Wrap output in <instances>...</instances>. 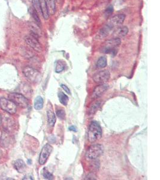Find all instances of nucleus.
I'll return each mask as SVG.
<instances>
[{
    "instance_id": "nucleus-1",
    "label": "nucleus",
    "mask_w": 160,
    "mask_h": 180,
    "mask_svg": "<svg viewBox=\"0 0 160 180\" xmlns=\"http://www.w3.org/2000/svg\"><path fill=\"white\" fill-rule=\"evenodd\" d=\"M102 137V130L101 126L96 121H92L88 128V139L90 142L93 143L98 141Z\"/></svg>"
},
{
    "instance_id": "nucleus-2",
    "label": "nucleus",
    "mask_w": 160,
    "mask_h": 180,
    "mask_svg": "<svg viewBox=\"0 0 160 180\" xmlns=\"http://www.w3.org/2000/svg\"><path fill=\"white\" fill-rule=\"evenodd\" d=\"M120 38H113L105 41L101 48V51L105 54H116V49L121 45Z\"/></svg>"
},
{
    "instance_id": "nucleus-3",
    "label": "nucleus",
    "mask_w": 160,
    "mask_h": 180,
    "mask_svg": "<svg viewBox=\"0 0 160 180\" xmlns=\"http://www.w3.org/2000/svg\"><path fill=\"white\" fill-rule=\"evenodd\" d=\"M104 153V146L101 144H94L87 151L85 156L88 160H95Z\"/></svg>"
},
{
    "instance_id": "nucleus-4",
    "label": "nucleus",
    "mask_w": 160,
    "mask_h": 180,
    "mask_svg": "<svg viewBox=\"0 0 160 180\" xmlns=\"http://www.w3.org/2000/svg\"><path fill=\"white\" fill-rule=\"evenodd\" d=\"M23 73L25 77L32 83H38L41 79L40 73L33 67L27 66L23 69Z\"/></svg>"
},
{
    "instance_id": "nucleus-5",
    "label": "nucleus",
    "mask_w": 160,
    "mask_h": 180,
    "mask_svg": "<svg viewBox=\"0 0 160 180\" xmlns=\"http://www.w3.org/2000/svg\"><path fill=\"white\" fill-rule=\"evenodd\" d=\"M9 99L12 101L16 106L22 108H27L29 105L28 100L22 94L12 92L9 94Z\"/></svg>"
},
{
    "instance_id": "nucleus-6",
    "label": "nucleus",
    "mask_w": 160,
    "mask_h": 180,
    "mask_svg": "<svg viewBox=\"0 0 160 180\" xmlns=\"http://www.w3.org/2000/svg\"><path fill=\"white\" fill-rule=\"evenodd\" d=\"M0 108L9 114L13 115L16 112L17 106L9 99L1 98L0 99Z\"/></svg>"
},
{
    "instance_id": "nucleus-7",
    "label": "nucleus",
    "mask_w": 160,
    "mask_h": 180,
    "mask_svg": "<svg viewBox=\"0 0 160 180\" xmlns=\"http://www.w3.org/2000/svg\"><path fill=\"white\" fill-rule=\"evenodd\" d=\"M52 151L53 147L50 144H46L43 147L38 159V162L40 165H43L46 163Z\"/></svg>"
},
{
    "instance_id": "nucleus-8",
    "label": "nucleus",
    "mask_w": 160,
    "mask_h": 180,
    "mask_svg": "<svg viewBox=\"0 0 160 180\" xmlns=\"http://www.w3.org/2000/svg\"><path fill=\"white\" fill-rule=\"evenodd\" d=\"M110 77V72L108 70H103L94 74L92 76V79L94 81L98 84H104L109 80Z\"/></svg>"
},
{
    "instance_id": "nucleus-9",
    "label": "nucleus",
    "mask_w": 160,
    "mask_h": 180,
    "mask_svg": "<svg viewBox=\"0 0 160 180\" xmlns=\"http://www.w3.org/2000/svg\"><path fill=\"white\" fill-rule=\"evenodd\" d=\"M1 124L6 131H11L15 128V121L12 117L8 115H4L1 116Z\"/></svg>"
},
{
    "instance_id": "nucleus-10",
    "label": "nucleus",
    "mask_w": 160,
    "mask_h": 180,
    "mask_svg": "<svg viewBox=\"0 0 160 180\" xmlns=\"http://www.w3.org/2000/svg\"><path fill=\"white\" fill-rule=\"evenodd\" d=\"M24 39H25V41L27 43V44L28 46H30L31 48H33L34 50H35L37 52L41 51L42 47H41V44L38 41L37 38H36L34 36L30 34V35L25 36Z\"/></svg>"
},
{
    "instance_id": "nucleus-11",
    "label": "nucleus",
    "mask_w": 160,
    "mask_h": 180,
    "mask_svg": "<svg viewBox=\"0 0 160 180\" xmlns=\"http://www.w3.org/2000/svg\"><path fill=\"white\" fill-rule=\"evenodd\" d=\"M125 15L124 14H118L111 18L107 25H108L112 29L115 27H119L124 22Z\"/></svg>"
},
{
    "instance_id": "nucleus-12",
    "label": "nucleus",
    "mask_w": 160,
    "mask_h": 180,
    "mask_svg": "<svg viewBox=\"0 0 160 180\" xmlns=\"http://www.w3.org/2000/svg\"><path fill=\"white\" fill-rule=\"evenodd\" d=\"M108 86L105 84H100L95 87L92 94V99L95 100L101 97L106 91Z\"/></svg>"
},
{
    "instance_id": "nucleus-13",
    "label": "nucleus",
    "mask_w": 160,
    "mask_h": 180,
    "mask_svg": "<svg viewBox=\"0 0 160 180\" xmlns=\"http://www.w3.org/2000/svg\"><path fill=\"white\" fill-rule=\"evenodd\" d=\"M128 33V28L126 26H121L118 27L116 30L113 31V35L115 37L114 38H120L124 37Z\"/></svg>"
},
{
    "instance_id": "nucleus-14",
    "label": "nucleus",
    "mask_w": 160,
    "mask_h": 180,
    "mask_svg": "<svg viewBox=\"0 0 160 180\" xmlns=\"http://www.w3.org/2000/svg\"><path fill=\"white\" fill-rule=\"evenodd\" d=\"M47 117H48V126L51 128H53L55 123H56V116L55 113L53 112L52 108H49L47 111Z\"/></svg>"
},
{
    "instance_id": "nucleus-15",
    "label": "nucleus",
    "mask_w": 160,
    "mask_h": 180,
    "mask_svg": "<svg viewBox=\"0 0 160 180\" xmlns=\"http://www.w3.org/2000/svg\"><path fill=\"white\" fill-rule=\"evenodd\" d=\"M40 3V7L42 12V16L44 19L47 20L49 18V13L48 12V9L47 6L46 0H39Z\"/></svg>"
},
{
    "instance_id": "nucleus-16",
    "label": "nucleus",
    "mask_w": 160,
    "mask_h": 180,
    "mask_svg": "<svg viewBox=\"0 0 160 180\" xmlns=\"http://www.w3.org/2000/svg\"><path fill=\"white\" fill-rule=\"evenodd\" d=\"M14 167L15 169L19 173H23L25 171L27 167L25 162L21 159H18L15 162Z\"/></svg>"
},
{
    "instance_id": "nucleus-17",
    "label": "nucleus",
    "mask_w": 160,
    "mask_h": 180,
    "mask_svg": "<svg viewBox=\"0 0 160 180\" xmlns=\"http://www.w3.org/2000/svg\"><path fill=\"white\" fill-rule=\"evenodd\" d=\"M7 131H4L2 133L1 137L0 138V145L3 147H7L9 145L10 142V136Z\"/></svg>"
},
{
    "instance_id": "nucleus-18",
    "label": "nucleus",
    "mask_w": 160,
    "mask_h": 180,
    "mask_svg": "<svg viewBox=\"0 0 160 180\" xmlns=\"http://www.w3.org/2000/svg\"><path fill=\"white\" fill-rule=\"evenodd\" d=\"M112 30V28L108 25H105L100 31L98 33V37L100 38H103L105 37H106L110 33V31Z\"/></svg>"
},
{
    "instance_id": "nucleus-19",
    "label": "nucleus",
    "mask_w": 160,
    "mask_h": 180,
    "mask_svg": "<svg viewBox=\"0 0 160 180\" xmlns=\"http://www.w3.org/2000/svg\"><path fill=\"white\" fill-rule=\"evenodd\" d=\"M46 3L49 15H54L56 12L55 0H46Z\"/></svg>"
},
{
    "instance_id": "nucleus-20",
    "label": "nucleus",
    "mask_w": 160,
    "mask_h": 180,
    "mask_svg": "<svg viewBox=\"0 0 160 180\" xmlns=\"http://www.w3.org/2000/svg\"><path fill=\"white\" fill-rule=\"evenodd\" d=\"M58 97L59 102L61 104H62L64 106H66L67 105L69 101V98L66 94H65L62 92H59L58 94Z\"/></svg>"
},
{
    "instance_id": "nucleus-21",
    "label": "nucleus",
    "mask_w": 160,
    "mask_h": 180,
    "mask_svg": "<svg viewBox=\"0 0 160 180\" xmlns=\"http://www.w3.org/2000/svg\"><path fill=\"white\" fill-rule=\"evenodd\" d=\"M43 99L41 96H37L35 99L34 106L36 110H40L43 107Z\"/></svg>"
},
{
    "instance_id": "nucleus-22",
    "label": "nucleus",
    "mask_w": 160,
    "mask_h": 180,
    "mask_svg": "<svg viewBox=\"0 0 160 180\" xmlns=\"http://www.w3.org/2000/svg\"><path fill=\"white\" fill-rule=\"evenodd\" d=\"M107 61L106 56H101L97 62V67L100 69L105 68L107 66Z\"/></svg>"
},
{
    "instance_id": "nucleus-23",
    "label": "nucleus",
    "mask_w": 160,
    "mask_h": 180,
    "mask_svg": "<svg viewBox=\"0 0 160 180\" xmlns=\"http://www.w3.org/2000/svg\"><path fill=\"white\" fill-rule=\"evenodd\" d=\"M30 13H31V16H33V18H34V19L35 20L37 25L38 26H39V27H40L41 26V20H40V19L38 14L36 12L35 10L33 9V7H31L30 9Z\"/></svg>"
},
{
    "instance_id": "nucleus-24",
    "label": "nucleus",
    "mask_w": 160,
    "mask_h": 180,
    "mask_svg": "<svg viewBox=\"0 0 160 180\" xmlns=\"http://www.w3.org/2000/svg\"><path fill=\"white\" fill-rule=\"evenodd\" d=\"M32 4L33 6V9L35 10L36 12L38 14V15H42L41 9L40 7V3L39 0H33Z\"/></svg>"
},
{
    "instance_id": "nucleus-25",
    "label": "nucleus",
    "mask_w": 160,
    "mask_h": 180,
    "mask_svg": "<svg viewBox=\"0 0 160 180\" xmlns=\"http://www.w3.org/2000/svg\"><path fill=\"white\" fill-rule=\"evenodd\" d=\"M42 175L44 179H46V180H53V175L50 172H49V171L46 169V167H44L43 169L42 172Z\"/></svg>"
},
{
    "instance_id": "nucleus-26",
    "label": "nucleus",
    "mask_w": 160,
    "mask_h": 180,
    "mask_svg": "<svg viewBox=\"0 0 160 180\" xmlns=\"http://www.w3.org/2000/svg\"><path fill=\"white\" fill-rule=\"evenodd\" d=\"M100 106V102H97L95 103H94L89 109V113L90 115H93L94 114L98 109Z\"/></svg>"
},
{
    "instance_id": "nucleus-27",
    "label": "nucleus",
    "mask_w": 160,
    "mask_h": 180,
    "mask_svg": "<svg viewBox=\"0 0 160 180\" xmlns=\"http://www.w3.org/2000/svg\"><path fill=\"white\" fill-rule=\"evenodd\" d=\"M64 69H65L64 64L59 61H58L56 63V68H55V72L56 73H60V72H62L64 70Z\"/></svg>"
},
{
    "instance_id": "nucleus-28",
    "label": "nucleus",
    "mask_w": 160,
    "mask_h": 180,
    "mask_svg": "<svg viewBox=\"0 0 160 180\" xmlns=\"http://www.w3.org/2000/svg\"><path fill=\"white\" fill-rule=\"evenodd\" d=\"M56 115L59 119L64 120L65 118L66 113H65V111L64 109H60L56 110Z\"/></svg>"
},
{
    "instance_id": "nucleus-29",
    "label": "nucleus",
    "mask_w": 160,
    "mask_h": 180,
    "mask_svg": "<svg viewBox=\"0 0 160 180\" xmlns=\"http://www.w3.org/2000/svg\"><path fill=\"white\" fill-rule=\"evenodd\" d=\"M113 6L110 5L109 7H107V9L106 10V12H105V14H106V15L109 16L113 13Z\"/></svg>"
},
{
    "instance_id": "nucleus-30",
    "label": "nucleus",
    "mask_w": 160,
    "mask_h": 180,
    "mask_svg": "<svg viewBox=\"0 0 160 180\" xmlns=\"http://www.w3.org/2000/svg\"><path fill=\"white\" fill-rule=\"evenodd\" d=\"M85 180H96V176L94 173H91L86 177Z\"/></svg>"
},
{
    "instance_id": "nucleus-31",
    "label": "nucleus",
    "mask_w": 160,
    "mask_h": 180,
    "mask_svg": "<svg viewBox=\"0 0 160 180\" xmlns=\"http://www.w3.org/2000/svg\"><path fill=\"white\" fill-rule=\"evenodd\" d=\"M61 88H62L63 90H64L67 93H68V94H71V92H70V89L68 88V87H67L66 85H64V84H61Z\"/></svg>"
},
{
    "instance_id": "nucleus-32",
    "label": "nucleus",
    "mask_w": 160,
    "mask_h": 180,
    "mask_svg": "<svg viewBox=\"0 0 160 180\" xmlns=\"http://www.w3.org/2000/svg\"><path fill=\"white\" fill-rule=\"evenodd\" d=\"M99 166H100V164H99V163H98V162H94V163L92 164V168L93 169L98 170V168H99Z\"/></svg>"
},
{
    "instance_id": "nucleus-33",
    "label": "nucleus",
    "mask_w": 160,
    "mask_h": 180,
    "mask_svg": "<svg viewBox=\"0 0 160 180\" xmlns=\"http://www.w3.org/2000/svg\"><path fill=\"white\" fill-rule=\"evenodd\" d=\"M69 130H71V131H77V129L76 128L74 127V126H71L69 128Z\"/></svg>"
},
{
    "instance_id": "nucleus-34",
    "label": "nucleus",
    "mask_w": 160,
    "mask_h": 180,
    "mask_svg": "<svg viewBox=\"0 0 160 180\" xmlns=\"http://www.w3.org/2000/svg\"><path fill=\"white\" fill-rule=\"evenodd\" d=\"M23 180H33V177L29 175H26L25 176V177L23 178Z\"/></svg>"
},
{
    "instance_id": "nucleus-35",
    "label": "nucleus",
    "mask_w": 160,
    "mask_h": 180,
    "mask_svg": "<svg viewBox=\"0 0 160 180\" xmlns=\"http://www.w3.org/2000/svg\"><path fill=\"white\" fill-rule=\"evenodd\" d=\"M1 156H2V153H1V151H0V159H1Z\"/></svg>"
},
{
    "instance_id": "nucleus-36",
    "label": "nucleus",
    "mask_w": 160,
    "mask_h": 180,
    "mask_svg": "<svg viewBox=\"0 0 160 180\" xmlns=\"http://www.w3.org/2000/svg\"><path fill=\"white\" fill-rule=\"evenodd\" d=\"M1 115H0V124H1Z\"/></svg>"
}]
</instances>
